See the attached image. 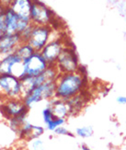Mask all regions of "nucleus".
Masks as SVG:
<instances>
[{
  "label": "nucleus",
  "instance_id": "obj_1",
  "mask_svg": "<svg viewBox=\"0 0 126 150\" xmlns=\"http://www.w3.org/2000/svg\"><path fill=\"white\" fill-rule=\"evenodd\" d=\"M55 84V98L67 101L75 96L87 90L88 78L87 73L82 71L81 68L76 72L60 74Z\"/></svg>",
  "mask_w": 126,
  "mask_h": 150
},
{
  "label": "nucleus",
  "instance_id": "obj_2",
  "mask_svg": "<svg viewBox=\"0 0 126 150\" xmlns=\"http://www.w3.org/2000/svg\"><path fill=\"white\" fill-rule=\"evenodd\" d=\"M30 19L33 25L51 26L54 29L57 16L47 5L40 0H33L30 12Z\"/></svg>",
  "mask_w": 126,
  "mask_h": 150
},
{
  "label": "nucleus",
  "instance_id": "obj_3",
  "mask_svg": "<svg viewBox=\"0 0 126 150\" xmlns=\"http://www.w3.org/2000/svg\"><path fill=\"white\" fill-rule=\"evenodd\" d=\"M55 81H50L43 83L40 86L33 88L30 92L25 95L22 100L29 109H30L34 104L41 102L42 100H50L55 97Z\"/></svg>",
  "mask_w": 126,
  "mask_h": 150
},
{
  "label": "nucleus",
  "instance_id": "obj_4",
  "mask_svg": "<svg viewBox=\"0 0 126 150\" xmlns=\"http://www.w3.org/2000/svg\"><path fill=\"white\" fill-rule=\"evenodd\" d=\"M55 66L60 74L76 72L82 68L79 63L78 55L73 45L71 46L66 45L60 56L58 57Z\"/></svg>",
  "mask_w": 126,
  "mask_h": 150
},
{
  "label": "nucleus",
  "instance_id": "obj_5",
  "mask_svg": "<svg viewBox=\"0 0 126 150\" xmlns=\"http://www.w3.org/2000/svg\"><path fill=\"white\" fill-rule=\"evenodd\" d=\"M0 96L6 100L22 98L21 80L13 75L0 74Z\"/></svg>",
  "mask_w": 126,
  "mask_h": 150
},
{
  "label": "nucleus",
  "instance_id": "obj_6",
  "mask_svg": "<svg viewBox=\"0 0 126 150\" xmlns=\"http://www.w3.org/2000/svg\"><path fill=\"white\" fill-rule=\"evenodd\" d=\"M55 30L51 26L33 25L28 43L30 44L35 52H41L52 38Z\"/></svg>",
  "mask_w": 126,
  "mask_h": 150
},
{
  "label": "nucleus",
  "instance_id": "obj_7",
  "mask_svg": "<svg viewBox=\"0 0 126 150\" xmlns=\"http://www.w3.org/2000/svg\"><path fill=\"white\" fill-rule=\"evenodd\" d=\"M0 74L13 75L21 79L26 76L23 61L16 54L2 56L0 59Z\"/></svg>",
  "mask_w": 126,
  "mask_h": 150
},
{
  "label": "nucleus",
  "instance_id": "obj_8",
  "mask_svg": "<svg viewBox=\"0 0 126 150\" xmlns=\"http://www.w3.org/2000/svg\"><path fill=\"white\" fill-rule=\"evenodd\" d=\"M4 14H5L6 33L21 34L26 28H28L31 24L30 19L21 18L10 8H6L4 10Z\"/></svg>",
  "mask_w": 126,
  "mask_h": 150
},
{
  "label": "nucleus",
  "instance_id": "obj_9",
  "mask_svg": "<svg viewBox=\"0 0 126 150\" xmlns=\"http://www.w3.org/2000/svg\"><path fill=\"white\" fill-rule=\"evenodd\" d=\"M66 45L67 43L65 42L64 38L62 36H56L45 45L44 48L41 51V54L47 61L49 66H55L58 57L60 56Z\"/></svg>",
  "mask_w": 126,
  "mask_h": 150
},
{
  "label": "nucleus",
  "instance_id": "obj_10",
  "mask_svg": "<svg viewBox=\"0 0 126 150\" xmlns=\"http://www.w3.org/2000/svg\"><path fill=\"white\" fill-rule=\"evenodd\" d=\"M26 76H36L42 73L49 67V64L42 56L41 52H34L30 56L23 60Z\"/></svg>",
  "mask_w": 126,
  "mask_h": 150
},
{
  "label": "nucleus",
  "instance_id": "obj_11",
  "mask_svg": "<svg viewBox=\"0 0 126 150\" xmlns=\"http://www.w3.org/2000/svg\"><path fill=\"white\" fill-rule=\"evenodd\" d=\"M29 108L26 106L22 98L18 99H6L5 102L0 106V112L6 119L18 116L22 113L29 112Z\"/></svg>",
  "mask_w": 126,
  "mask_h": 150
},
{
  "label": "nucleus",
  "instance_id": "obj_12",
  "mask_svg": "<svg viewBox=\"0 0 126 150\" xmlns=\"http://www.w3.org/2000/svg\"><path fill=\"white\" fill-rule=\"evenodd\" d=\"M22 42V39L19 33H6L0 40V55L2 57L15 54L18 45Z\"/></svg>",
  "mask_w": 126,
  "mask_h": 150
},
{
  "label": "nucleus",
  "instance_id": "obj_13",
  "mask_svg": "<svg viewBox=\"0 0 126 150\" xmlns=\"http://www.w3.org/2000/svg\"><path fill=\"white\" fill-rule=\"evenodd\" d=\"M47 105L50 106L55 117L66 119L70 116V107L66 100L57 99L55 97L52 100H48Z\"/></svg>",
  "mask_w": 126,
  "mask_h": 150
},
{
  "label": "nucleus",
  "instance_id": "obj_14",
  "mask_svg": "<svg viewBox=\"0 0 126 150\" xmlns=\"http://www.w3.org/2000/svg\"><path fill=\"white\" fill-rule=\"evenodd\" d=\"M33 0H12L9 8L22 18L30 19V12Z\"/></svg>",
  "mask_w": 126,
  "mask_h": 150
},
{
  "label": "nucleus",
  "instance_id": "obj_15",
  "mask_svg": "<svg viewBox=\"0 0 126 150\" xmlns=\"http://www.w3.org/2000/svg\"><path fill=\"white\" fill-rule=\"evenodd\" d=\"M87 90L83 91L80 94L75 96L69 100H67L69 107H70V116L77 114L78 112H81V110L86 106V104L88 101V96L86 94Z\"/></svg>",
  "mask_w": 126,
  "mask_h": 150
},
{
  "label": "nucleus",
  "instance_id": "obj_16",
  "mask_svg": "<svg viewBox=\"0 0 126 150\" xmlns=\"http://www.w3.org/2000/svg\"><path fill=\"white\" fill-rule=\"evenodd\" d=\"M27 114L28 112L22 113L18 116L16 117H12V118L8 119V125L12 131H14L15 133H18L19 129L21 128V126L25 123L26 118H27Z\"/></svg>",
  "mask_w": 126,
  "mask_h": 150
},
{
  "label": "nucleus",
  "instance_id": "obj_17",
  "mask_svg": "<svg viewBox=\"0 0 126 150\" xmlns=\"http://www.w3.org/2000/svg\"><path fill=\"white\" fill-rule=\"evenodd\" d=\"M34 52H35V50L33 49V47L30 44H29L28 42H22L18 45V47L17 48L15 54L23 61L26 59V58L30 56Z\"/></svg>",
  "mask_w": 126,
  "mask_h": 150
},
{
  "label": "nucleus",
  "instance_id": "obj_18",
  "mask_svg": "<svg viewBox=\"0 0 126 150\" xmlns=\"http://www.w3.org/2000/svg\"><path fill=\"white\" fill-rule=\"evenodd\" d=\"M93 128L91 126H83L77 127L76 129V134L81 138H88L93 134Z\"/></svg>",
  "mask_w": 126,
  "mask_h": 150
},
{
  "label": "nucleus",
  "instance_id": "obj_19",
  "mask_svg": "<svg viewBox=\"0 0 126 150\" xmlns=\"http://www.w3.org/2000/svg\"><path fill=\"white\" fill-rule=\"evenodd\" d=\"M42 119H43V122L45 123V125H49V123L55 118V116L54 112H52V109L48 105L42 110Z\"/></svg>",
  "mask_w": 126,
  "mask_h": 150
},
{
  "label": "nucleus",
  "instance_id": "obj_20",
  "mask_svg": "<svg viewBox=\"0 0 126 150\" xmlns=\"http://www.w3.org/2000/svg\"><path fill=\"white\" fill-rule=\"evenodd\" d=\"M65 122V119H63V118H58V117H55V118L52 120L49 125H46V128H47L48 131H51V132H54L55 130L59 127V126H62L64 125Z\"/></svg>",
  "mask_w": 126,
  "mask_h": 150
},
{
  "label": "nucleus",
  "instance_id": "obj_21",
  "mask_svg": "<svg viewBox=\"0 0 126 150\" xmlns=\"http://www.w3.org/2000/svg\"><path fill=\"white\" fill-rule=\"evenodd\" d=\"M43 142L42 140L39 138H35L30 140V144H29V148L30 150H44L43 148Z\"/></svg>",
  "mask_w": 126,
  "mask_h": 150
},
{
  "label": "nucleus",
  "instance_id": "obj_22",
  "mask_svg": "<svg viewBox=\"0 0 126 150\" xmlns=\"http://www.w3.org/2000/svg\"><path fill=\"white\" fill-rule=\"evenodd\" d=\"M54 133L55 134H57V135H68V136H71V137H74V136H75L74 134H72L69 131V130H67L65 127H64L63 125L57 127L54 131Z\"/></svg>",
  "mask_w": 126,
  "mask_h": 150
},
{
  "label": "nucleus",
  "instance_id": "obj_23",
  "mask_svg": "<svg viewBox=\"0 0 126 150\" xmlns=\"http://www.w3.org/2000/svg\"><path fill=\"white\" fill-rule=\"evenodd\" d=\"M32 28H33V24L31 23L28 28H26L21 33V39H22V42H28V40L30 36V33H31V30H32Z\"/></svg>",
  "mask_w": 126,
  "mask_h": 150
},
{
  "label": "nucleus",
  "instance_id": "obj_24",
  "mask_svg": "<svg viewBox=\"0 0 126 150\" xmlns=\"http://www.w3.org/2000/svg\"><path fill=\"white\" fill-rule=\"evenodd\" d=\"M6 34V25H5V14L4 11L0 14V40Z\"/></svg>",
  "mask_w": 126,
  "mask_h": 150
},
{
  "label": "nucleus",
  "instance_id": "obj_25",
  "mask_svg": "<svg viewBox=\"0 0 126 150\" xmlns=\"http://www.w3.org/2000/svg\"><path fill=\"white\" fill-rule=\"evenodd\" d=\"M117 102L119 104H122V105H124L126 104V97L125 96H119L117 99H116Z\"/></svg>",
  "mask_w": 126,
  "mask_h": 150
},
{
  "label": "nucleus",
  "instance_id": "obj_26",
  "mask_svg": "<svg viewBox=\"0 0 126 150\" xmlns=\"http://www.w3.org/2000/svg\"><path fill=\"white\" fill-rule=\"evenodd\" d=\"M12 2V0H0V4H1L4 8H9V6Z\"/></svg>",
  "mask_w": 126,
  "mask_h": 150
},
{
  "label": "nucleus",
  "instance_id": "obj_27",
  "mask_svg": "<svg viewBox=\"0 0 126 150\" xmlns=\"http://www.w3.org/2000/svg\"><path fill=\"white\" fill-rule=\"evenodd\" d=\"M81 150H91V149L86 145H81Z\"/></svg>",
  "mask_w": 126,
  "mask_h": 150
},
{
  "label": "nucleus",
  "instance_id": "obj_28",
  "mask_svg": "<svg viewBox=\"0 0 126 150\" xmlns=\"http://www.w3.org/2000/svg\"><path fill=\"white\" fill-rule=\"evenodd\" d=\"M4 10H5V8H4V6H3L1 4H0V14H1V13H2Z\"/></svg>",
  "mask_w": 126,
  "mask_h": 150
},
{
  "label": "nucleus",
  "instance_id": "obj_29",
  "mask_svg": "<svg viewBox=\"0 0 126 150\" xmlns=\"http://www.w3.org/2000/svg\"><path fill=\"white\" fill-rule=\"evenodd\" d=\"M0 59H1V55H0Z\"/></svg>",
  "mask_w": 126,
  "mask_h": 150
}]
</instances>
